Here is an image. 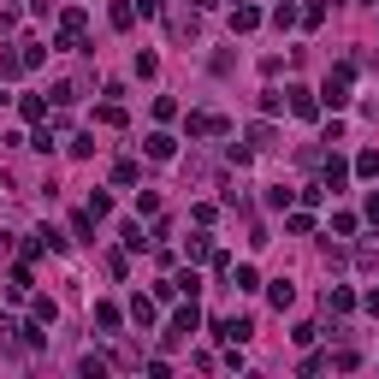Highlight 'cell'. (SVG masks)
<instances>
[{
  "label": "cell",
  "instance_id": "obj_28",
  "mask_svg": "<svg viewBox=\"0 0 379 379\" xmlns=\"http://www.w3.org/2000/svg\"><path fill=\"white\" fill-rule=\"evenodd\" d=\"M18 24V6H12V0H0V30H12Z\"/></svg>",
  "mask_w": 379,
  "mask_h": 379
},
{
  "label": "cell",
  "instance_id": "obj_12",
  "mask_svg": "<svg viewBox=\"0 0 379 379\" xmlns=\"http://www.w3.org/2000/svg\"><path fill=\"white\" fill-rule=\"evenodd\" d=\"M326 308H332V315H350V308H356V296L338 285V290H326Z\"/></svg>",
  "mask_w": 379,
  "mask_h": 379
},
{
  "label": "cell",
  "instance_id": "obj_7",
  "mask_svg": "<svg viewBox=\"0 0 379 379\" xmlns=\"http://www.w3.org/2000/svg\"><path fill=\"white\" fill-rule=\"evenodd\" d=\"M267 302H273V308H290V302H296V285H290V278H273Z\"/></svg>",
  "mask_w": 379,
  "mask_h": 379
},
{
  "label": "cell",
  "instance_id": "obj_16",
  "mask_svg": "<svg viewBox=\"0 0 379 379\" xmlns=\"http://www.w3.org/2000/svg\"><path fill=\"white\" fill-rule=\"evenodd\" d=\"M302 24H308V30L326 24V0H308V6H302Z\"/></svg>",
  "mask_w": 379,
  "mask_h": 379
},
{
  "label": "cell",
  "instance_id": "obj_10",
  "mask_svg": "<svg viewBox=\"0 0 379 379\" xmlns=\"http://www.w3.org/2000/svg\"><path fill=\"white\" fill-rule=\"evenodd\" d=\"M130 320L148 332V326H154V302H148V296H130Z\"/></svg>",
  "mask_w": 379,
  "mask_h": 379
},
{
  "label": "cell",
  "instance_id": "obj_24",
  "mask_svg": "<svg viewBox=\"0 0 379 379\" xmlns=\"http://www.w3.org/2000/svg\"><path fill=\"white\" fill-rule=\"evenodd\" d=\"M95 119H101V125H107V130H119V125H125V107H113V101H107V107H101V113H95Z\"/></svg>",
  "mask_w": 379,
  "mask_h": 379
},
{
  "label": "cell",
  "instance_id": "obj_21",
  "mask_svg": "<svg viewBox=\"0 0 379 379\" xmlns=\"http://www.w3.org/2000/svg\"><path fill=\"white\" fill-rule=\"evenodd\" d=\"M273 24H278V30L296 24V6H290V0H278V6H273Z\"/></svg>",
  "mask_w": 379,
  "mask_h": 379
},
{
  "label": "cell",
  "instance_id": "obj_2",
  "mask_svg": "<svg viewBox=\"0 0 379 379\" xmlns=\"http://www.w3.org/2000/svg\"><path fill=\"white\" fill-rule=\"evenodd\" d=\"M213 338H225V344H243V338H255V320H249V315H232V320H213Z\"/></svg>",
  "mask_w": 379,
  "mask_h": 379
},
{
  "label": "cell",
  "instance_id": "obj_5",
  "mask_svg": "<svg viewBox=\"0 0 379 379\" xmlns=\"http://www.w3.org/2000/svg\"><path fill=\"white\" fill-rule=\"evenodd\" d=\"M220 130H225L220 113H190V137H220Z\"/></svg>",
  "mask_w": 379,
  "mask_h": 379
},
{
  "label": "cell",
  "instance_id": "obj_19",
  "mask_svg": "<svg viewBox=\"0 0 379 379\" xmlns=\"http://www.w3.org/2000/svg\"><path fill=\"white\" fill-rule=\"evenodd\" d=\"M184 255H190V261H213V243H208V237H190Z\"/></svg>",
  "mask_w": 379,
  "mask_h": 379
},
{
  "label": "cell",
  "instance_id": "obj_14",
  "mask_svg": "<svg viewBox=\"0 0 379 379\" xmlns=\"http://www.w3.org/2000/svg\"><path fill=\"white\" fill-rule=\"evenodd\" d=\"M42 54H47L42 42H18V65H24V72H30V65H42Z\"/></svg>",
  "mask_w": 379,
  "mask_h": 379
},
{
  "label": "cell",
  "instance_id": "obj_11",
  "mask_svg": "<svg viewBox=\"0 0 379 379\" xmlns=\"http://www.w3.org/2000/svg\"><path fill=\"white\" fill-rule=\"evenodd\" d=\"M356 178H379V154H373V148H361V154H356V166H350Z\"/></svg>",
  "mask_w": 379,
  "mask_h": 379
},
{
  "label": "cell",
  "instance_id": "obj_26",
  "mask_svg": "<svg viewBox=\"0 0 379 379\" xmlns=\"http://www.w3.org/2000/svg\"><path fill=\"white\" fill-rule=\"evenodd\" d=\"M77 101V84H54V107H72Z\"/></svg>",
  "mask_w": 379,
  "mask_h": 379
},
{
  "label": "cell",
  "instance_id": "obj_1",
  "mask_svg": "<svg viewBox=\"0 0 379 379\" xmlns=\"http://www.w3.org/2000/svg\"><path fill=\"white\" fill-rule=\"evenodd\" d=\"M84 24H89V18H84L77 6H72V12L60 18V36H54V47H60V54H72V47H77V36H84Z\"/></svg>",
  "mask_w": 379,
  "mask_h": 379
},
{
  "label": "cell",
  "instance_id": "obj_18",
  "mask_svg": "<svg viewBox=\"0 0 379 379\" xmlns=\"http://www.w3.org/2000/svg\"><path fill=\"white\" fill-rule=\"evenodd\" d=\"M249 142H255V148H273L278 130H273V125H249Z\"/></svg>",
  "mask_w": 379,
  "mask_h": 379
},
{
  "label": "cell",
  "instance_id": "obj_3",
  "mask_svg": "<svg viewBox=\"0 0 379 379\" xmlns=\"http://www.w3.org/2000/svg\"><path fill=\"white\" fill-rule=\"evenodd\" d=\"M350 77H356L350 65H338V72L326 77V89H320V95H326V107H344V101H350Z\"/></svg>",
  "mask_w": 379,
  "mask_h": 379
},
{
  "label": "cell",
  "instance_id": "obj_29",
  "mask_svg": "<svg viewBox=\"0 0 379 379\" xmlns=\"http://www.w3.org/2000/svg\"><path fill=\"white\" fill-rule=\"evenodd\" d=\"M368 220H373V225H379V196H368Z\"/></svg>",
  "mask_w": 379,
  "mask_h": 379
},
{
  "label": "cell",
  "instance_id": "obj_17",
  "mask_svg": "<svg viewBox=\"0 0 379 379\" xmlns=\"http://www.w3.org/2000/svg\"><path fill=\"white\" fill-rule=\"evenodd\" d=\"M255 24H261L255 6H237V12H232V30H255Z\"/></svg>",
  "mask_w": 379,
  "mask_h": 379
},
{
  "label": "cell",
  "instance_id": "obj_8",
  "mask_svg": "<svg viewBox=\"0 0 379 379\" xmlns=\"http://www.w3.org/2000/svg\"><path fill=\"white\" fill-rule=\"evenodd\" d=\"M290 113H296V119H315V95H308V89H290Z\"/></svg>",
  "mask_w": 379,
  "mask_h": 379
},
{
  "label": "cell",
  "instance_id": "obj_20",
  "mask_svg": "<svg viewBox=\"0 0 379 379\" xmlns=\"http://www.w3.org/2000/svg\"><path fill=\"white\" fill-rule=\"evenodd\" d=\"M95 326H107V332H113V326H119V308H113V302H95Z\"/></svg>",
  "mask_w": 379,
  "mask_h": 379
},
{
  "label": "cell",
  "instance_id": "obj_30",
  "mask_svg": "<svg viewBox=\"0 0 379 379\" xmlns=\"http://www.w3.org/2000/svg\"><path fill=\"white\" fill-rule=\"evenodd\" d=\"M0 101H6V95H0Z\"/></svg>",
  "mask_w": 379,
  "mask_h": 379
},
{
  "label": "cell",
  "instance_id": "obj_27",
  "mask_svg": "<svg viewBox=\"0 0 379 379\" xmlns=\"http://www.w3.org/2000/svg\"><path fill=\"white\" fill-rule=\"evenodd\" d=\"M137 213H160V196L154 190H137Z\"/></svg>",
  "mask_w": 379,
  "mask_h": 379
},
{
  "label": "cell",
  "instance_id": "obj_6",
  "mask_svg": "<svg viewBox=\"0 0 379 379\" xmlns=\"http://www.w3.org/2000/svg\"><path fill=\"white\" fill-rule=\"evenodd\" d=\"M142 148H148V160H172V154H178V142L166 137V130H154V137H148Z\"/></svg>",
  "mask_w": 379,
  "mask_h": 379
},
{
  "label": "cell",
  "instance_id": "obj_4",
  "mask_svg": "<svg viewBox=\"0 0 379 379\" xmlns=\"http://www.w3.org/2000/svg\"><path fill=\"white\" fill-rule=\"evenodd\" d=\"M196 326H202V315H196V296H190V308H178V320H172V332H166V344H178V338H190Z\"/></svg>",
  "mask_w": 379,
  "mask_h": 379
},
{
  "label": "cell",
  "instance_id": "obj_9",
  "mask_svg": "<svg viewBox=\"0 0 379 379\" xmlns=\"http://www.w3.org/2000/svg\"><path fill=\"white\" fill-rule=\"evenodd\" d=\"M107 18H113V30H130V24H137V6H130V0H113Z\"/></svg>",
  "mask_w": 379,
  "mask_h": 379
},
{
  "label": "cell",
  "instance_id": "obj_25",
  "mask_svg": "<svg viewBox=\"0 0 379 379\" xmlns=\"http://www.w3.org/2000/svg\"><path fill=\"white\" fill-rule=\"evenodd\" d=\"M232 285H237V290H255L261 278H255V267H237V273H232Z\"/></svg>",
  "mask_w": 379,
  "mask_h": 379
},
{
  "label": "cell",
  "instance_id": "obj_22",
  "mask_svg": "<svg viewBox=\"0 0 379 379\" xmlns=\"http://www.w3.org/2000/svg\"><path fill=\"white\" fill-rule=\"evenodd\" d=\"M18 113H24V119H47V101H42V95H24Z\"/></svg>",
  "mask_w": 379,
  "mask_h": 379
},
{
  "label": "cell",
  "instance_id": "obj_15",
  "mask_svg": "<svg viewBox=\"0 0 379 379\" xmlns=\"http://www.w3.org/2000/svg\"><path fill=\"white\" fill-rule=\"evenodd\" d=\"M30 315H36V326H54V315H60V308L47 302V296H36V302H30Z\"/></svg>",
  "mask_w": 379,
  "mask_h": 379
},
{
  "label": "cell",
  "instance_id": "obj_23",
  "mask_svg": "<svg viewBox=\"0 0 379 379\" xmlns=\"http://www.w3.org/2000/svg\"><path fill=\"white\" fill-rule=\"evenodd\" d=\"M89 213H95V220H107V213H113V196L95 190V196H89Z\"/></svg>",
  "mask_w": 379,
  "mask_h": 379
},
{
  "label": "cell",
  "instance_id": "obj_13",
  "mask_svg": "<svg viewBox=\"0 0 379 379\" xmlns=\"http://www.w3.org/2000/svg\"><path fill=\"white\" fill-rule=\"evenodd\" d=\"M344 178H350V166L332 154V160H326V190H344Z\"/></svg>",
  "mask_w": 379,
  "mask_h": 379
}]
</instances>
